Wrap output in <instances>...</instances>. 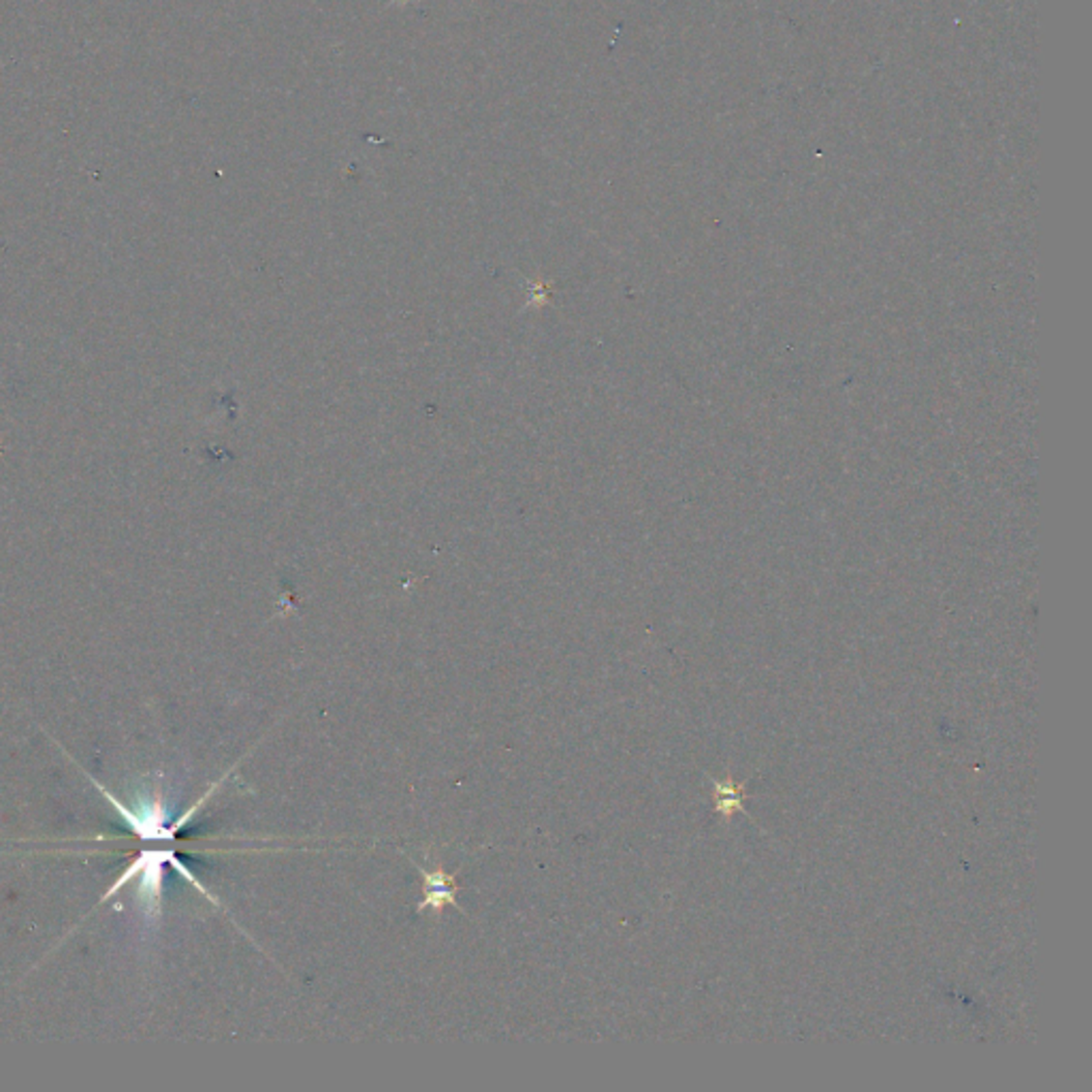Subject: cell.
Wrapping results in <instances>:
<instances>
[{"mask_svg":"<svg viewBox=\"0 0 1092 1092\" xmlns=\"http://www.w3.org/2000/svg\"><path fill=\"white\" fill-rule=\"evenodd\" d=\"M418 871L422 875V881H425V899H422V903L418 905V911L427 909V906H434V909L440 913L445 905L457 906V899H455L457 885L452 875H446L442 869L436 871L418 869Z\"/></svg>","mask_w":1092,"mask_h":1092,"instance_id":"cell-1","label":"cell"}]
</instances>
